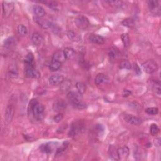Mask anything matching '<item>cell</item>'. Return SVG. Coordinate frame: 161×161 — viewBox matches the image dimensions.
Wrapping results in <instances>:
<instances>
[{
    "instance_id": "2",
    "label": "cell",
    "mask_w": 161,
    "mask_h": 161,
    "mask_svg": "<svg viewBox=\"0 0 161 161\" xmlns=\"http://www.w3.org/2000/svg\"><path fill=\"white\" fill-rule=\"evenodd\" d=\"M142 68L144 71L148 74H153L157 71L158 66L153 60H148L142 64Z\"/></svg>"
},
{
    "instance_id": "41",
    "label": "cell",
    "mask_w": 161,
    "mask_h": 161,
    "mask_svg": "<svg viewBox=\"0 0 161 161\" xmlns=\"http://www.w3.org/2000/svg\"><path fill=\"white\" fill-rule=\"evenodd\" d=\"M108 56H109V58H110V60L113 61V60L115 59L116 56H117V54H116L115 52H113V51H112V50H110V51L108 52Z\"/></svg>"
},
{
    "instance_id": "22",
    "label": "cell",
    "mask_w": 161,
    "mask_h": 161,
    "mask_svg": "<svg viewBox=\"0 0 161 161\" xmlns=\"http://www.w3.org/2000/svg\"><path fill=\"white\" fill-rule=\"evenodd\" d=\"M33 10L37 18H42L45 15V11L43 7L39 5H34Z\"/></svg>"
},
{
    "instance_id": "42",
    "label": "cell",
    "mask_w": 161,
    "mask_h": 161,
    "mask_svg": "<svg viewBox=\"0 0 161 161\" xmlns=\"http://www.w3.org/2000/svg\"><path fill=\"white\" fill-rule=\"evenodd\" d=\"M131 94H132V93L129 90H124L123 92L122 96H123V97H128Z\"/></svg>"
},
{
    "instance_id": "38",
    "label": "cell",
    "mask_w": 161,
    "mask_h": 161,
    "mask_svg": "<svg viewBox=\"0 0 161 161\" xmlns=\"http://www.w3.org/2000/svg\"><path fill=\"white\" fill-rule=\"evenodd\" d=\"M73 106H74V108H77V109H78V110H83V109H84V108H86V104H85L83 101H80V102H78V103H77L73 104Z\"/></svg>"
},
{
    "instance_id": "1",
    "label": "cell",
    "mask_w": 161,
    "mask_h": 161,
    "mask_svg": "<svg viewBox=\"0 0 161 161\" xmlns=\"http://www.w3.org/2000/svg\"><path fill=\"white\" fill-rule=\"evenodd\" d=\"M58 142H47L43 144H42L39 149L40 150L44 153H52V152H54L55 150H57L58 148Z\"/></svg>"
},
{
    "instance_id": "24",
    "label": "cell",
    "mask_w": 161,
    "mask_h": 161,
    "mask_svg": "<svg viewBox=\"0 0 161 161\" xmlns=\"http://www.w3.org/2000/svg\"><path fill=\"white\" fill-rule=\"evenodd\" d=\"M63 51L66 59H72L75 56V51L72 48L66 47L64 49Z\"/></svg>"
},
{
    "instance_id": "36",
    "label": "cell",
    "mask_w": 161,
    "mask_h": 161,
    "mask_svg": "<svg viewBox=\"0 0 161 161\" xmlns=\"http://www.w3.org/2000/svg\"><path fill=\"white\" fill-rule=\"evenodd\" d=\"M159 130H160V129H159L158 127L157 126V125L153 123L150 125V133L152 136H155V135H157L158 133L159 132Z\"/></svg>"
},
{
    "instance_id": "29",
    "label": "cell",
    "mask_w": 161,
    "mask_h": 161,
    "mask_svg": "<svg viewBox=\"0 0 161 161\" xmlns=\"http://www.w3.org/2000/svg\"><path fill=\"white\" fill-rule=\"evenodd\" d=\"M61 64L59 62L57 61H52L50 64L49 65V69L52 72H55L58 71L61 67Z\"/></svg>"
},
{
    "instance_id": "10",
    "label": "cell",
    "mask_w": 161,
    "mask_h": 161,
    "mask_svg": "<svg viewBox=\"0 0 161 161\" xmlns=\"http://www.w3.org/2000/svg\"><path fill=\"white\" fill-rule=\"evenodd\" d=\"M14 113H15L14 106L12 104L8 105L6 108V110L5 112V116H4L5 120L7 123H10L12 121L14 116Z\"/></svg>"
},
{
    "instance_id": "9",
    "label": "cell",
    "mask_w": 161,
    "mask_h": 161,
    "mask_svg": "<svg viewBox=\"0 0 161 161\" xmlns=\"http://www.w3.org/2000/svg\"><path fill=\"white\" fill-rule=\"evenodd\" d=\"M67 107V103L63 99H58L52 105V109L56 112H59L65 110Z\"/></svg>"
},
{
    "instance_id": "27",
    "label": "cell",
    "mask_w": 161,
    "mask_h": 161,
    "mask_svg": "<svg viewBox=\"0 0 161 161\" xmlns=\"http://www.w3.org/2000/svg\"><path fill=\"white\" fill-rule=\"evenodd\" d=\"M40 3L45 4L47 7H48L50 8L53 10H58L59 9V4L57 2H40Z\"/></svg>"
},
{
    "instance_id": "6",
    "label": "cell",
    "mask_w": 161,
    "mask_h": 161,
    "mask_svg": "<svg viewBox=\"0 0 161 161\" xmlns=\"http://www.w3.org/2000/svg\"><path fill=\"white\" fill-rule=\"evenodd\" d=\"M25 74L29 78H39L40 77V73L37 71L35 66H26L25 68Z\"/></svg>"
},
{
    "instance_id": "33",
    "label": "cell",
    "mask_w": 161,
    "mask_h": 161,
    "mask_svg": "<svg viewBox=\"0 0 161 161\" xmlns=\"http://www.w3.org/2000/svg\"><path fill=\"white\" fill-rule=\"evenodd\" d=\"M17 32H18V34L22 37H24V36L27 35V34L28 33L27 27L24 25H22V24H20L17 27Z\"/></svg>"
},
{
    "instance_id": "40",
    "label": "cell",
    "mask_w": 161,
    "mask_h": 161,
    "mask_svg": "<svg viewBox=\"0 0 161 161\" xmlns=\"http://www.w3.org/2000/svg\"><path fill=\"white\" fill-rule=\"evenodd\" d=\"M133 69H134V71L135 73V74L138 76L140 75L141 74V69L140 68V67L138 66V65L136 63H134L133 64Z\"/></svg>"
},
{
    "instance_id": "23",
    "label": "cell",
    "mask_w": 161,
    "mask_h": 161,
    "mask_svg": "<svg viewBox=\"0 0 161 161\" xmlns=\"http://www.w3.org/2000/svg\"><path fill=\"white\" fill-rule=\"evenodd\" d=\"M151 85L153 88V91L156 93L157 95H160V83L158 80H152Z\"/></svg>"
},
{
    "instance_id": "7",
    "label": "cell",
    "mask_w": 161,
    "mask_h": 161,
    "mask_svg": "<svg viewBox=\"0 0 161 161\" xmlns=\"http://www.w3.org/2000/svg\"><path fill=\"white\" fill-rule=\"evenodd\" d=\"M123 118L126 122L128 123L130 125H139L142 123V120L139 118L130 114H124L123 115Z\"/></svg>"
},
{
    "instance_id": "28",
    "label": "cell",
    "mask_w": 161,
    "mask_h": 161,
    "mask_svg": "<svg viewBox=\"0 0 161 161\" xmlns=\"http://www.w3.org/2000/svg\"><path fill=\"white\" fill-rule=\"evenodd\" d=\"M33 62H34V57H33V53L32 52H28L25 58V63L26 66H34Z\"/></svg>"
},
{
    "instance_id": "13",
    "label": "cell",
    "mask_w": 161,
    "mask_h": 161,
    "mask_svg": "<svg viewBox=\"0 0 161 161\" xmlns=\"http://www.w3.org/2000/svg\"><path fill=\"white\" fill-rule=\"evenodd\" d=\"M148 8L154 14L160 15V5L159 2L155 1V0H150L147 2Z\"/></svg>"
},
{
    "instance_id": "5",
    "label": "cell",
    "mask_w": 161,
    "mask_h": 161,
    "mask_svg": "<svg viewBox=\"0 0 161 161\" xmlns=\"http://www.w3.org/2000/svg\"><path fill=\"white\" fill-rule=\"evenodd\" d=\"M84 124L80 121L73 122L71 125L69 135L70 137H74L81 133V132L84 130Z\"/></svg>"
},
{
    "instance_id": "26",
    "label": "cell",
    "mask_w": 161,
    "mask_h": 161,
    "mask_svg": "<svg viewBox=\"0 0 161 161\" xmlns=\"http://www.w3.org/2000/svg\"><path fill=\"white\" fill-rule=\"evenodd\" d=\"M71 84L72 83L70 80H64L60 84V89L63 92H66L70 89Z\"/></svg>"
},
{
    "instance_id": "12",
    "label": "cell",
    "mask_w": 161,
    "mask_h": 161,
    "mask_svg": "<svg viewBox=\"0 0 161 161\" xmlns=\"http://www.w3.org/2000/svg\"><path fill=\"white\" fill-rule=\"evenodd\" d=\"M64 81V77L61 74H54L49 78V84L53 86H57L60 85Z\"/></svg>"
},
{
    "instance_id": "19",
    "label": "cell",
    "mask_w": 161,
    "mask_h": 161,
    "mask_svg": "<svg viewBox=\"0 0 161 161\" xmlns=\"http://www.w3.org/2000/svg\"><path fill=\"white\" fill-rule=\"evenodd\" d=\"M16 38L13 37H11L8 38L7 39H6L5 40L4 42V47L5 48L8 49V50H11L12 49L13 47H15L16 44H17V41H16Z\"/></svg>"
},
{
    "instance_id": "3",
    "label": "cell",
    "mask_w": 161,
    "mask_h": 161,
    "mask_svg": "<svg viewBox=\"0 0 161 161\" xmlns=\"http://www.w3.org/2000/svg\"><path fill=\"white\" fill-rule=\"evenodd\" d=\"M74 23L76 26L80 30H86L90 25V22L88 18L83 15H80L76 17L74 20Z\"/></svg>"
},
{
    "instance_id": "15",
    "label": "cell",
    "mask_w": 161,
    "mask_h": 161,
    "mask_svg": "<svg viewBox=\"0 0 161 161\" xmlns=\"http://www.w3.org/2000/svg\"><path fill=\"white\" fill-rule=\"evenodd\" d=\"M66 60L64 53L63 50H58L56 51L52 56V61H57L61 63H64Z\"/></svg>"
},
{
    "instance_id": "11",
    "label": "cell",
    "mask_w": 161,
    "mask_h": 161,
    "mask_svg": "<svg viewBox=\"0 0 161 161\" xmlns=\"http://www.w3.org/2000/svg\"><path fill=\"white\" fill-rule=\"evenodd\" d=\"M2 9L5 17H8L12 14L14 9L13 3L9 2H3L2 3Z\"/></svg>"
},
{
    "instance_id": "17",
    "label": "cell",
    "mask_w": 161,
    "mask_h": 161,
    "mask_svg": "<svg viewBox=\"0 0 161 161\" xmlns=\"http://www.w3.org/2000/svg\"><path fill=\"white\" fill-rule=\"evenodd\" d=\"M7 73L9 77L12 78H17L18 76V71L17 65L15 64H11L9 65L7 69Z\"/></svg>"
},
{
    "instance_id": "18",
    "label": "cell",
    "mask_w": 161,
    "mask_h": 161,
    "mask_svg": "<svg viewBox=\"0 0 161 161\" xmlns=\"http://www.w3.org/2000/svg\"><path fill=\"white\" fill-rule=\"evenodd\" d=\"M31 40L32 43L36 46H40L42 44L43 42V38L38 32H34L31 37Z\"/></svg>"
},
{
    "instance_id": "34",
    "label": "cell",
    "mask_w": 161,
    "mask_h": 161,
    "mask_svg": "<svg viewBox=\"0 0 161 161\" xmlns=\"http://www.w3.org/2000/svg\"><path fill=\"white\" fill-rule=\"evenodd\" d=\"M120 68L122 69H131L132 64L127 60H122L120 63Z\"/></svg>"
},
{
    "instance_id": "4",
    "label": "cell",
    "mask_w": 161,
    "mask_h": 161,
    "mask_svg": "<svg viewBox=\"0 0 161 161\" xmlns=\"http://www.w3.org/2000/svg\"><path fill=\"white\" fill-rule=\"evenodd\" d=\"M44 111H45L44 106L41 103H37L30 112L33 113L34 117L37 120H41L43 117Z\"/></svg>"
},
{
    "instance_id": "25",
    "label": "cell",
    "mask_w": 161,
    "mask_h": 161,
    "mask_svg": "<svg viewBox=\"0 0 161 161\" xmlns=\"http://www.w3.org/2000/svg\"><path fill=\"white\" fill-rule=\"evenodd\" d=\"M109 154L110 157L116 160H119V156L118 153V148H117L113 145H110L109 147Z\"/></svg>"
},
{
    "instance_id": "20",
    "label": "cell",
    "mask_w": 161,
    "mask_h": 161,
    "mask_svg": "<svg viewBox=\"0 0 161 161\" xmlns=\"http://www.w3.org/2000/svg\"><path fill=\"white\" fill-rule=\"evenodd\" d=\"M68 37L69 40L75 42H80L81 41V37L78 33L73 30H69L67 33Z\"/></svg>"
},
{
    "instance_id": "31",
    "label": "cell",
    "mask_w": 161,
    "mask_h": 161,
    "mask_svg": "<svg viewBox=\"0 0 161 161\" xmlns=\"http://www.w3.org/2000/svg\"><path fill=\"white\" fill-rule=\"evenodd\" d=\"M121 39L124 46L127 48L129 47L130 45V39L128 33H123L121 35Z\"/></svg>"
},
{
    "instance_id": "35",
    "label": "cell",
    "mask_w": 161,
    "mask_h": 161,
    "mask_svg": "<svg viewBox=\"0 0 161 161\" xmlns=\"http://www.w3.org/2000/svg\"><path fill=\"white\" fill-rule=\"evenodd\" d=\"M94 131L97 135L99 136H101L104 131V127L101 124H96L94 126Z\"/></svg>"
},
{
    "instance_id": "16",
    "label": "cell",
    "mask_w": 161,
    "mask_h": 161,
    "mask_svg": "<svg viewBox=\"0 0 161 161\" xmlns=\"http://www.w3.org/2000/svg\"><path fill=\"white\" fill-rule=\"evenodd\" d=\"M89 39L90 40V42H91L92 43L98 44V45H103L105 42V40L103 37H102L99 35H98V34H94V33L91 34L89 35Z\"/></svg>"
},
{
    "instance_id": "39",
    "label": "cell",
    "mask_w": 161,
    "mask_h": 161,
    "mask_svg": "<svg viewBox=\"0 0 161 161\" xmlns=\"http://www.w3.org/2000/svg\"><path fill=\"white\" fill-rule=\"evenodd\" d=\"M63 117H64L63 114L61 113H59L53 117V121H54L56 123H59L63 120Z\"/></svg>"
},
{
    "instance_id": "21",
    "label": "cell",
    "mask_w": 161,
    "mask_h": 161,
    "mask_svg": "<svg viewBox=\"0 0 161 161\" xmlns=\"http://www.w3.org/2000/svg\"><path fill=\"white\" fill-rule=\"evenodd\" d=\"M108 81V78L103 73L98 74L95 77V79H94V82L96 85L102 84Z\"/></svg>"
},
{
    "instance_id": "32",
    "label": "cell",
    "mask_w": 161,
    "mask_h": 161,
    "mask_svg": "<svg viewBox=\"0 0 161 161\" xmlns=\"http://www.w3.org/2000/svg\"><path fill=\"white\" fill-rule=\"evenodd\" d=\"M76 87L77 88L78 91L81 94H84L86 91V85L85 83L83 82H78L76 84Z\"/></svg>"
},
{
    "instance_id": "37",
    "label": "cell",
    "mask_w": 161,
    "mask_h": 161,
    "mask_svg": "<svg viewBox=\"0 0 161 161\" xmlns=\"http://www.w3.org/2000/svg\"><path fill=\"white\" fill-rule=\"evenodd\" d=\"M145 113L149 115H155L158 113V109L155 107H151L145 110Z\"/></svg>"
},
{
    "instance_id": "30",
    "label": "cell",
    "mask_w": 161,
    "mask_h": 161,
    "mask_svg": "<svg viewBox=\"0 0 161 161\" xmlns=\"http://www.w3.org/2000/svg\"><path fill=\"white\" fill-rule=\"evenodd\" d=\"M122 24L126 27H128V28H133L135 27V21L131 18H126L125 20H123L122 22Z\"/></svg>"
},
{
    "instance_id": "14",
    "label": "cell",
    "mask_w": 161,
    "mask_h": 161,
    "mask_svg": "<svg viewBox=\"0 0 161 161\" xmlns=\"http://www.w3.org/2000/svg\"><path fill=\"white\" fill-rule=\"evenodd\" d=\"M119 160H125L130 154V149L127 146H123L118 148Z\"/></svg>"
},
{
    "instance_id": "8",
    "label": "cell",
    "mask_w": 161,
    "mask_h": 161,
    "mask_svg": "<svg viewBox=\"0 0 161 161\" xmlns=\"http://www.w3.org/2000/svg\"><path fill=\"white\" fill-rule=\"evenodd\" d=\"M67 98L73 105L82 101L81 94L78 91H69L67 94Z\"/></svg>"
}]
</instances>
